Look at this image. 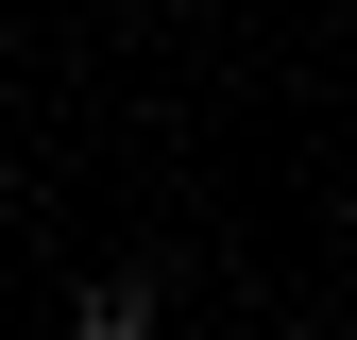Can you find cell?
I'll list each match as a JSON object with an SVG mask.
<instances>
[{
  "label": "cell",
  "mask_w": 357,
  "mask_h": 340,
  "mask_svg": "<svg viewBox=\"0 0 357 340\" xmlns=\"http://www.w3.org/2000/svg\"><path fill=\"white\" fill-rule=\"evenodd\" d=\"M0 307H17V289H0Z\"/></svg>",
  "instance_id": "2"
},
{
  "label": "cell",
  "mask_w": 357,
  "mask_h": 340,
  "mask_svg": "<svg viewBox=\"0 0 357 340\" xmlns=\"http://www.w3.org/2000/svg\"><path fill=\"white\" fill-rule=\"evenodd\" d=\"M68 323H85V340H137V323H153V272H85Z\"/></svg>",
  "instance_id": "1"
}]
</instances>
